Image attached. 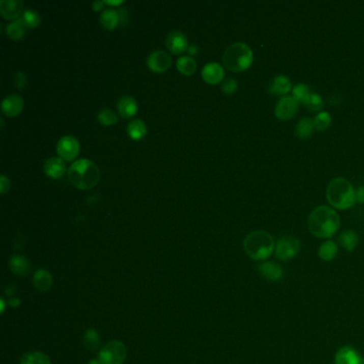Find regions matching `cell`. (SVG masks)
Returning <instances> with one entry per match:
<instances>
[{"instance_id": "1", "label": "cell", "mask_w": 364, "mask_h": 364, "mask_svg": "<svg viewBox=\"0 0 364 364\" xmlns=\"http://www.w3.org/2000/svg\"><path fill=\"white\" fill-rule=\"evenodd\" d=\"M307 227L314 236L330 238L340 228V217L334 209L328 206H318L309 216Z\"/></svg>"}, {"instance_id": "2", "label": "cell", "mask_w": 364, "mask_h": 364, "mask_svg": "<svg viewBox=\"0 0 364 364\" xmlns=\"http://www.w3.org/2000/svg\"><path fill=\"white\" fill-rule=\"evenodd\" d=\"M68 176L70 182L79 189H90L99 180L97 165L90 159L81 158L75 160L69 168Z\"/></svg>"}, {"instance_id": "3", "label": "cell", "mask_w": 364, "mask_h": 364, "mask_svg": "<svg viewBox=\"0 0 364 364\" xmlns=\"http://www.w3.org/2000/svg\"><path fill=\"white\" fill-rule=\"evenodd\" d=\"M273 237L265 231H255L248 234L244 240V249L247 256L255 261H265L274 252Z\"/></svg>"}, {"instance_id": "4", "label": "cell", "mask_w": 364, "mask_h": 364, "mask_svg": "<svg viewBox=\"0 0 364 364\" xmlns=\"http://www.w3.org/2000/svg\"><path fill=\"white\" fill-rule=\"evenodd\" d=\"M352 185L343 178L331 181L327 187V200L333 207L344 211L352 207L356 202V193Z\"/></svg>"}, {"instance_id": "5", "label": "cell", "mask_w": 364, "mask_h": 364, "mask_svg": "<svg viewBox=\"0 0 364 364\" xmlns=\"http://www.w3.org/2000/svg\"><path fill=\"white\" fill-rule=\"evenodd\" d=\"M222 60L230 71L244 72L253 62V52L246 43L235 42L226 49Z\"/></svg>"}, {"instance_id": "6", "label": "cell", "mask_w": 364, "mask_h": 364, "mask_svg": "<svg viewBox=\"0 0 364 364\" xmlns=\"http://www.w3.org/2000/svg\"><path fill=\"white\" fill-rule=\"evenodd\" d=\"M126 358V347L119 341H111L99 351L98 360L102 364H123Z\"/></svg>"}, {"instance_id": "7", "label": "cell", "mask_w": 364, "mask_h": 364, "mask_svg": "<svg viewBox=\"0 0 364 364\" xmlns=\"http://www.w3.org/2000/svg\"><path fill=\"white\" fill-rule=\"evenodd\" d=\"M300 251V241L297 237L291 235L281 236L274 248V255L281 261H290L294 259Z\"/></svg>"}, {"instance_id": "8", "label": "cell", "mask_w": 364, "mask_h": 364, "mask_svg": "<svg viewBox=\"0 0 364 364\" xmlns=\"http://www.w3.org/2000/svg\"><path fill=\"white\" fill-rule=\"evenodd\" d=\"M299 110V102L293 96H283L274 107V116L281 121L293 119Z\"/></svg>"}, {"instance_id": "9", "label": "cell", "mask_w": 364, "mask_h": 364, "mask_svg": "<svg viewBox=\"0 0 364 364\" xmlns=\"http://www.w3.org/2000/svg\"><path fill=\"white\" fill-rule=\"evenodd\" d=\"M57 152L63 160H72L79 153V142L72 135L61 137L57 143Z\"/></svg>"}, {"instance_id": "10", "label": "cell", "mask_w": 364, "mask_h": 364, "mask_svg": "<svg viewBox=\"0 0 364 364\" xmlns=\"http://www.w3.org/2000/svg\"><path fill=\"white\" fill-rule=\"evenodd\" d=\"M147 63L153 72L162 73L170 68L172 60L168 52H165L161 49H157L150 53Z\"/></svg>"}, {"instance_id": "11", "label": "cell", "mask_w": 364, "mask_h": 364, "mask_svg": "<svg viewBox=\"0 0 364 364\" xmlns=\"http://www.w3.org/2000/svg\"><path fill=\"white\" fill-rule=\"evenodd\" d=\"M165 45L173 53H181L188 48V40L180 30H172L165 38Z\"/></svg>"}, {"instance_id": "12", "label": "cell", "mask_w": 364, "mask_h": 364, "mask_svg": "<svg viewBox=\"0 0 364 364\" xmlns=\"http://www.w3.org/2000/svg\"><path fill=\"white\" fill-rule=\"evenodd\" d=\"M24 2L21 0H2L0 13L7 19H18L24 12Z\"/></svg>"}, {"instance_id": "13", "label": "cell", "mask_w": 364, "mask_h": 364, "mask_svg": "<svg viewBox=\"0 0 364 364\" xmlns=\"http://www.w3.org/2000/svg\"><path fill=\"white\" fill-rule=\"evenodd\" d=\"M258 270L264 279L271 282H279L283 278V269L278 263L264 262L259 265Z\"/></svg>"}, {"instance_id": "14", "label": "cell", "mask_w": 364, "mask_h": 364, "mask_svg": "<svg viewBox=\"0 0 364 364\" xmlns=\"http://www.w3.org/2000/svg\"><path fill=\"white\" fill-rule=\"evenodd\" d=\"M24 107V99L17 94L7 95L2 103L3 114L8 117H15L19 115L21 109Z\"/></svg>"}, {"instance_id": "15", "label": "cell", "mask_w": 364, "mask_h": 364, "mask_svg": "<svg viewBox=\"0 0 364 364\" xmlns=\"http://www.w3.org/2000/svg\"><path fill=\"white\" fill-rule=\"evenodd\" d=\"M223 76L225 70L217 62H209L203 66L202 78L208 83L216 85L223 79Z\"/></svg>"}, {"instance_id": "16", "label": "cell", "mask_w": 364, "mask_h": 364, "mask_svg": "<svg viewBox=\"0 0 364 364\" xmlns=\"http://www.w3.org/2000/svg\"><path fill=\"white\" fill-rule=\"evenodd\" d=\"M362 357L359 352L350 346H344L338 350L334 362L335 364H361Z\"/></svg>"}, {"instance_id": "17", "label": "cell", "mask_w": 364, "mask_h": 364, "mask_svg": "<svg viewBox=\"0 0 364 364\" xmlns=\"http://www.w3.org/2000/svg\"><path fill=\"white\" fill-rule=\"evenodd\" d=\"M118 111L123 118L134 117L138 111V104L135 97L130 95H123L118 101Z\"/></svg>"}, {"instance_id": "18", "label": "cell", "mask_w": 364, "mask_h": 364, "mask_svg": "<svg viewBox=\"0 0 364 364\" xmlns=\"http://www.w3.org/2000/svg\"><path fill=\"white\" fill-rule=\"evenodd\" d=\"M44 171L52 179H59L65 173L66 167L62 158L50 157L44 162Z\"/></svg>"}, {"instance_id": "19", "label": "cell", "mask_w": 364, "mask_h": 364, "mask_svg": "<svg viewBox=\"0 0 364 364\" xmlns=\"http://www.w3.org/2000/svg\"><path fill=\"white\" fill-rule=\"evenodd\" d=\"M10 269L19 277H26L31 271V264L30 262L23 256L14 255L11 257L9 263Z\"/></svg>"}, {"instance_id": "20", "label": "cell", "mask_w": 364, "mask_h": 364, "mask_svg": "<svg viewBox=\"0 0 364 364\" xmlns=\"http://www.w3.org/2000/svg\"><path fill=\"white\" fill-rule=\"evenodd\" d=\"M292 90V82L284 75L275 76L269 83V92L274 95L288 94Z\"/></svg>"}, {"instance_id": "21", "label": "cell", "mask_w": 364, "mask_h": 364, "mask_svg": "<svg viewBox=\"0 0 364 364\" xmlns=\"http://www.w3.org/2000/svg\"><path fill=\"white\" fill-rule=\"evenodd\" d=\"M338 241L342 248H344L348 252H352L359 244V236L355 231L346 230L339 235Z\"/></svg>"}, {"instance_id": "22", "label": "cell", "mask_w": 364, "mask_h": 364, "mask_svg": "<svg viewBox=\"0 0 364 364\" xmlns=\"http://www.w3.org/2000/svg\"><path fill=\"white\" fill-rule=\"evenodd\" d=\"M33 284L40 292H47L52 286V277L46 269H38L33 275Z\"/></svg>"}, {"instance_id": "23", "label": "cell", "mask_w": 364, "mask_h": 364, "mask_svg": "<svg viewBox=\"0 0 364 364\" xmlns=\"http://www.w3.org/2000/svg\"><path fill=\"white\" fill-rule=\"evenodd\" d=\"M127 132L131 139L139 140L147 135V125L142 120L134 119L127 124Z\"/></svg>"}, {"instance_id": "24", "label": "cell", "mask_w": 364, "mask_h": 364, "mask_svg": "<svg viewBox=\"0 0 364 364\" xmlns=\"http://www.w3.org/2000/svg\"><path fill=\"white\" fill-rule=\"evenodd\" d=\"M27 28L23 19L18 18L7 25V35L12 40H20L26 35Z\"/></svg>"}, {"instance_id": "25", "label": "cell", "mask_w": 364, "mask_h": 364, "mask_svg": "<svg viewBox=\"0 0 364 364\" xmlns=\"http://www.w3.org/2000/svg\"><path fill=\"white\" fill-rule=\"evenodd\" d=\"M119 20H120L119 12L111 8L105 9L101 14V17H99V23H101V25L109 30L115 29L119 23Z\"/></svg>"}, {"instance_id": "26", "label": "cell", "mask_w": 364, "mask_h": 364, "mask_svg": "<svg viewBox=\"0 0 364 364\" xmlns=\"http://www.w3.org/2000/svg\"><path fill=\"white\" fill-rule=\"evenodd\" d=\"M338 255V246L332 240H326L318 248V257L324 262H330Z\"/></svg>"}, {"instance_id": "27", "label": "cell", "mask_w": 364, "mask_h": 364, "mask_svg": "<svg viewBox=\"0 0 364 364\" xmlns=\"http://www.w3.org/2000/svg\"><path fill=\"white\" fill-rule=\"evenodd\" d=\"M315 130L314 121L310 118H302L296 126V135L300 139H307Z\"/></svg>"}, {"instance_id": "28", "label": "cell", "mask_w": 364, "mask_h": 364, "mask_svg": "<svg viewBox=\"0 0 364 364\" xmlns=\"http://www.w3.org/2000/svg\"><path fill=\"white\" fill-rule=\"evenodd\" d=\"M20 364H50V360L41 351H30L21 357Z\"/></svg>"}, {"instance_id": "29", "label": "cell", "mask_w": 364, "mask_h": 364, "mask_svg": "<svg viewBox=\"0 0 364 364\" xmlns=\"http://www.w3.org/2000/svg\"><path fill=\"white\" fill-rule=\"evenodd\" d=\"M176 66H178V70L184 75H191L197 69V62L192 57L183 56L176 61Z\"/></svg>"}, {"instance_id": "30", "label": "cell", "mask_w": 364, "mask_h": 364, "mask_svg": "<svg viewBox=\"0 0 364 364\" xmlns=\"http://www.w3.org/2000/svg\"><path fill=\"white\" fill-rule=\"evenodd\" d=\"M21 19L28 28H36L41 23V15L38 11L33 9H25L23 14H21Z\"/></svg>"}, {"instance_id": "31", "label": "cell", "mask_w": 364, "mask_h": 364, "mask_svg": "<svg viewBox=\"0 0 364 364\" xmlns=\"http://www.w3.org/2000/svg\"><path fill=\"white\" fill-rule=\"evenodd\" d=\"M83 343L86 348L89 350H95L98 348L99 344H101V340H99V335L97 333V331L94 329H88L85 335H83Z\"/></svg>"}, {"instance_id": "32", "label": "cell", "mask_w": 364, "mask_h": 364, "mask_svg": "<svg viewBox=\"0 0 364 364\" xmlns=\"http://www.w3.org/2000/svg\"><path fill=\"white\" fill-rule=\"evenodd\" d=\"M310 111H314L321 113L323 108H324V102L323 98L321 97V95H318L315 92H311V94L309 95V97L306 98L305 103L303 104Z\"/></svg>"}, {"instance_id": "33", "label": "cell", "mask_w": 364, "mask_h": 364, "mask_svg": "<svg viewBox=\"0 0 364 364\" xmlns=\"http://www.w3.org/2000/svg\"><path fill=\"white\" fill-rule=\"evenodd\" d=\"M97 119L99 121V123L107 126V125H111V124L116 123L118 121V116L115 111H113L111 109L106 108L98 113Z\"/></svg>"}, {"instance_id": "34", "label": "cell", "mask_w": 364, "mask_h": 364, "mask_svg": "<svg viewBox=\"0 0 364 364\" xmlns=\"http://www.w3.org/2000/svg\"><path fill=\"white\" fill-rule=\"evenodd\" d=\"M313 121H314L315 129L319 130V131H324L331 124V116L326 111H322V113L316 115V117L314 118Z\"/></svg>"}, {"instance_id": "35", "label": "cell", "mask_w": 364, "mask_h": 364, "mask_svg": "<svg viewBox=\"0 0 364 364\" xmlns=\"http://www.w3.org/2000/svg\"><path fill=\"white\" fill-rule=\"evenodd\" d=\"M311 94L309 87L304 83H298L293 89V97H295L299 104H304L309 95Z\"/></svg>"}, {"instance_id": "36", "label": "cell", "mask_w": 364, "mask_h": 364, "mask_svg": "<svg viewBox=\"0 0 364 364\" xmlns=\"http://www.w3.org/2000/svg\"><path fill=\"white\" fill-rule=\"evenodd\" d=\"M221 89L226 94H233L237 90V81L233 78H228L223 81Z\"/></svg>"}, {"instance_id": "37", "label": "cell", "mask_w": 364, "mask_h": 364, "mask_svg": "<svg viewBox=\"0 0 364 364\" xmlns=\"http://www.w3.org/2000/svg\"><path fill=\"white\" fill-rule=\"evenodd\" d=\"M13 81H14L15 87H17L18 89H24L28 82L27 75L23 72H17V73H15V75L13 77Z\"/></svg>"}, {"instance_id": "38", "label": "cell", "mask_w": 364, "mask_h": 364, "mask_svg": "<svg viewBox=\"0 0 364 364\" xmlns=\"http://www.w3.org/2000/svg\"><path fill=\"white\" fill-rule=\"evenodd\" d=\"M11 187V182L5 174L0 176V192L6 193Z\"/></svg>"}, {"instance_id": "39", "label": "cell", "mask_w": 364, "mask_h": 364, "mask_svg": "<svg viewBox=\"0 0 364 364\" xmlns=\"http://www.w3.org/2000/svg\"><path fill=\"white\" fill-rule=\"evenodd\" d=\"M356 201L359 203H364V186L358 187V189L356 190Z\"/></svg>"}, {"instance_id": "40", "label": "cell", "mask_w": 364, "mask_h": 364, "mask_svg": "<svg viewBox=\"0 0 364 364\" xmlns=\"http://www.w3.org/2000/svg\"><path fill=\"white\" fill-rule=\"evenodd\" d=\"M104 4H105V2H102V0H97V2H94L92 4V8H93V10L98 11V10L104 8Z\"/></svg>"}, {"instance_id": "41", "label": "cell", "mask_w": 364, "mask_h": 364, "mask_svg": "<svg viewBox=\"0 0 364 364\" xmlns=\"http://www.w3.org/2000/svg\"><path fill=\"white\" fill-rule=\"evenodd\" d=\"M122 3H123L122 0H117V2H114V0H106L105 2V4H108V5H120Z\"/></svg>"}, {"instance_id": "42", "label": "cell", "mask_w": 364, "mask_h": 364, "mask_svg": "<svg viewBox=\"0 0 364 364\" xmlns=\"http://www.w3.org/2000/svg\"><path fill=\"white\" fill-rule=\"evenodd\" d=\"M19 299H17V298H15V299H12V300H10V304L11 305H13V306H16V305H18L19 304Z\"/></svg>"}, {"instance_id": "43", "label": "cell", "mask_w": 364, "mask_h": 364, "mask_svg": "<svg viewBox=\"0 0 364 364\" xmlns=\"http://www.w3.org/2000/svg\"><path fill=\"white\" fill-rule=\"evenodd\" d=\"M89 364H102V362L99 360H92V361H90Z\"/></svg>"}, {"instance_id": "44", "label": "cell", "mask_w": 364, "mask_h": 364, "mask_svg": "<svg viewBox=\"0 0 364 364\" xmlns=\"http://www.w3.org/2000/svg\"><path fill=\"white\" fill-rule=\"evenodd\" d=\"M361 364H364V357L362 358V361H361Z\"/></svg>"}]
</instances>
